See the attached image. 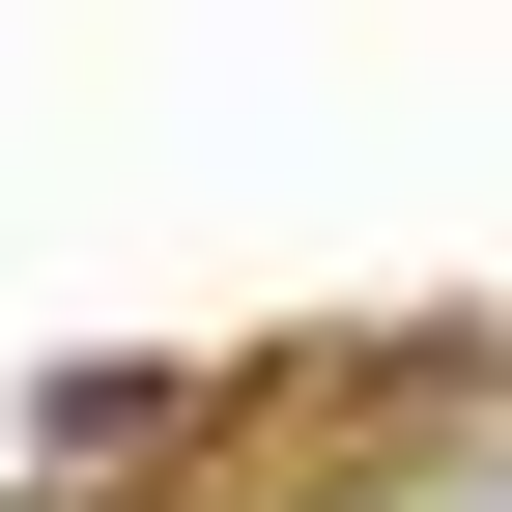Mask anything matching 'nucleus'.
Here are the masks:
<instances>
[{
    "label": "nucleus",
    "mask_w": 512,
    "mask_h": 512,
    "mask_svg": "<svg viewBox=\"0 0 512 512\" xmlns=\"http://www.w3.org/2000/svg\"><path fill=\"white\" fill-rule=\"evenodd\" d=\"M114 456H200V370H57V484H114Z\"/></svg>",
    "instance_id": "obj_1"
}]
</instances>
